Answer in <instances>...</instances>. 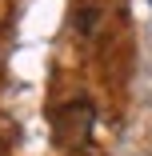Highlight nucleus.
Returning <instances> with one entry per match:
<instances>
[{"label":"nucleus","instance_id":"nucleus-1","mask_svg":"<svg viewBox=\"0 0 152 156\" xmlns=\"http://www.w3.org/2000/svg\"><path fill=\"white\" fill-rule=\"evenodd\" d=\"M92 124H96V108L88 104V100H72V104H64V108H56V116H52V140H56L60 148L76 152V148L88 144Z\"/></svg>","mask_w":152,"mask_h":156},{"label":"nucleus","instance_id":"nucleus-2","mask_svg":"<svg viewBox=\"0 0 152 156\" xmlns=\"http://www.w3.org/2000/svg\"><path fill=\"white\" fill-rule=\"evenodd\" d=\"M68 156H96L92 148H76V152H68Z\"/></svg>","mask_w":152,"mask_h":156}]
</instances>
